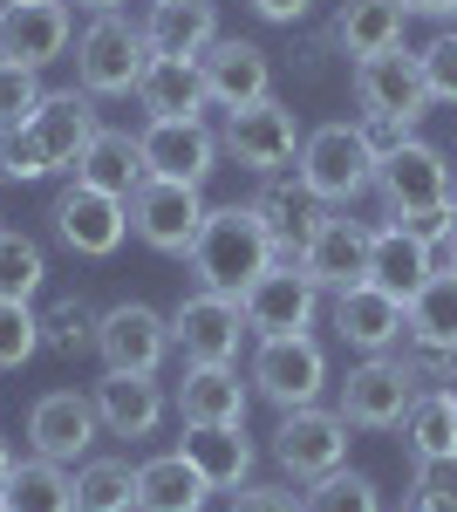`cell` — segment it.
<instances>
[{
    "label": "cell",
    "mask_w": 457,
    "mask_h": 512,
    "mask_svg": "<svg viewBox=\"0 0 457 512\" xmlns=\"http://www.w3.org/2000/svg\"><path fill=\"white\" fill-rule=\"evenodd\" d=\"M403 512H417V506H403Z\"/></svg>",
    "instance_id": "55"
},
{
    "label": "cell",
    "mask_w": 457,
    "mask_h": 512,
    "mask_svg": "<svg viewBox=\"0 0 457 512\" xmlns=\"http://www.w3.org/2000/svg\"><path fill=\"white\" fill-rule=\"evenodd\" d=\"M239 315H246V328H253V342H267V335H314L321 287L307 280L301 260H273L260 280H246Z\"/></svg>",
    "instance_id": "8"
},
{
    "label": "cell",
    "mask_w": 457,
    "mask_h": 512,
    "mask_svg": "<svg viewBox=\"0 0 457 512\" xmlns=\"http://www.w3.org/2000/svg\"><path fill=\"white\" fill-rule=\"evenodd\" d=\"M69 7H82V14H116L123 0H69Z\"/></svg>",
    "instance_id": "50"
},
{
    "label": "cell",
    "mask_w": 457,
    "mask_h": 512,
    "mask_svg": "<svg viewBox=\"0 0 457 512\" xmlns=\"http://www.w3.org/2000/svg\"><path fill=\"white\" fill-rule=\"evenodd\" d=\"M41 178H55V164L41 151V137L28 123H14V130H0V185H41Z\"/></svg>",
    "instance_id": "39"
},
{
    "label": "cell",
    "mask_w": 457,
    "mask_h": 512,
    "mask_svg": "<svg viewBox=\"0 0 457 512\" xmlns=\"http://www.w3.org/2000/svg\"><path fill=\"white\" fill-rule=\"evenodd\" d=\"M76 41V7L69 0H0V55L7 62H28L48 69L62 62Z\"/></svg>",
    "instance_id": "16"
},
{
    "label": "cell",
    "mask_w": 457,
    "mask_h": 512,
    "mask_svg": "<svg viewBox=\"0 0 457 512\" xmlns=\"http://www.w3.org/2000/svg\"><path fill=\"white\" fill-rule=\"evenodd\" d=\"M451 198H457V178H451Z\"/></svg>",
    "instance_id": "53"
},
{
    "label": "cell",
    "mask_w": 457,
    "mask_h": 512,
    "mask_svg": "<svg viewBox=\"0 0 457 512\" xmlns=\"http://www.w3.org/2000/svg\"><path fill=\"white\" fill-rule=\"evenodd\" d=\"M239 342H253V328L239 315V294H212L191 287L171 308V349L185 362H239Z\"/></svg>",
    "instance_id": "13"
},
{
    "label": "cell",
    "mask_w": 457,
    "mask_h": 512,
    "mask_svg": "<svg viewBox=\"0 0 457 512\" xmlns=\"http://www.w3.org/2000/svg\"><path fill=\"white\" fill-rule=\"evenodd\" d=\"M96 437H103L96 396H82V390H48V396H35V410H28V444H35V458L82 465Z\"/></svg>",
    "instance_id": "18"
},
{
    "label": "cell",
    "mask_w": 457,
    "mask_h": 512,
    "mask_svg": "<svg viewBox=\"0 0 457 512\" xmlns=\"http://www.w3.org/2000/svg\"><path fill=\"white\" fill-rule=\"evenodd\" d=\"M246 403H253V383L239 376V362H185L171 390V410L185 424H246Z\"/></svg>",
    "instance_id": "23"
},
{
    "label": "cell",
    "mask_w": 457,
    "mask_h": 512,
    "mask_svg": "<svg viewBox=\"0 0 457 512\" xmlns=\"http://www.w3.org/2000/svg\"><path fill=\"white\" fill-rule=\"evenodd\" d=\"M191 280L198 287H212V294H246V280H260L273 267V239L260 226V212L253 205H212L205 212V226L191 239Z\"/></svg>",
    "instance_id": "1"
},
{
    "label": "cell",
    "mask_w": 457,
    "mask_h": 512,
    "mask_svg": "<svg viewBox=\"0 0 457 512\" xmlns=\"http://www.w3.org/2000/svg\"><path fill=\"white\" fill-rule=\"evenodd\" d=\"M417 465H457V403L444 390H417L410 417L396 424Z\"/></svg>",
    "instance_id": "33"
},
{
    "label": "cell",
    "mask_w": 457,
    "mask_h": 512,
    "mask_svg": "<svg viewBox=\"0 0 457 512\" xmlns=\"http://www.w3.org/2000/svg\"><path fill=\"white\" fill-rule=\"evenodd\" d=\"M437 260H444V267H451V274H457V226H451V239L437 246Z\"/></svg>",
    "instance_id": "51"
},
{
    "label": "cell",
    "mask_w": 457,
    "mask_h": 512,
    "mask_svg": "<svg viewBox=\"0 0 457 512\" xmlns=\"http://www.w3.org/2000/svg\"><path fill=\"white\" fill-rule=\"evenodd\" d=\"M294 171L307 178V192L321 198V205H342V212L362 192H376V151L362 144L355 123H314V130L301 137Z\"/></svg>",
    "instance_id": "4"
},
{
    "label": "cell",
    "mask_w": 457,
    "mask_h": 512,
    "mask_svg": "<svg viewBox=\"0 0 457 512\" xmlns=\"http://www.w3.org/2000/svg\"><path fill=\"white\" fill-rule=\"evenodd\" d=\"M417 355H457V274L437 267L410 294V335H403Z\"/></svg>",
    "instance_id": "32"
},
{
    "label": "cell",
    "mask_w": 457,
    "mask_h": 512,
    "mask_svg": "<svg viewBox=\"0 0 457 512\" xmlns=\"http://www.w3.org/2000/svg\"><path fill=\"white\" fill-rule=\"evenodd\" d=\"M355 130H362V144H369V151H376V164L389 158V151H396V144H403V137H417V130H410V123H396V117H355Z\"/></svg>",
    "instance_id": "45"
},
{
    "label": "cell",
    "mask_w": 457,
    "mask_h": 512,
    "mask_svg": "<svg viewBox=\"0 0 457 512\" xmlns=\"http://www.w3.org/2000/svg\"><path fill=\"white\" fill-rule=\"evenodd\" d=\"M69 178H82V185H96V192H116V198H130L151 171H144V144L130 137V130H96L89 137V151H82V164L69 171Z\"/></svg>",
    "instance_id": "31"
},
{
    "label": "cell",
    "mask_w": 457,
    "mask_h": 512,
    "mask_svg": "<svg viewBox=\"0 0 457 512\" xmlns=\"http://www.w3.org/2000/svg\"><path fill=\"white\" fill-rule=\"evenodd\" d=\"M48 219H55V239H62L69 253H82V260H110L116 246L130 239V198L96 192V185L69 178V185L55 192V205H48Z\"/></svg>",
    "instance_id": "12"
},
{
    "label": "cell",
    "mask_w": 457,
    "mask_h": 512,
    "mask_svg": "<svg viewBox=\"0 0 457 512\" xmlns=\"http://www.w3.org/2000/svg\"><path fill=\"white\" fill-rule=\"evenodd\" d=\"M41 280H48V253L28 233L0 226V301H35Z\"/></svg>",
    "instance_id": "38"
},
{
    "label": "cell",
    "mask_w": 457,
    "mask_h": 512,
    "mask_svg": "<svg viewBox=\"0 0 457 512\" xmlns=\"http://www.w3.org/2000/svg\"><path fill=\"white\" fill-rule=\"evenodd\" d=\"M41 355V315L28 301H0V369H21Z\"/></svg>",
    "instance_id": "42"
},
{
    "label": "cell",
    "mask_w": 457,
    "mask_h": 512,
    "mask_svg": "<svg viewBox=\"0 0 457 512\" xmlns=\"http://www.w3.org/2000/svg\"><path fill=\"white\" fill-rule=\"evenodd\" d=\"M205 185H178V178H144L137 192H130V233L144 239L151 253H171V260H185L198 226H205Z\"/></svg>",
    "instance_id": "11"
},
{
    "label": "cell",
    "mask_w": 457,
    "mask_h": 512,
    "mask_svg": "<svg viewBox=\"0 0 457 512\" xmlns=\"http://www.w3.org/2000/svg\"><path fill=\"white\" fill-rule=\"evenodd\" d=\"M328 328L355 355H389V349H403V335H410V308L396 294H382L376 280H355V287H342L328 301Z\"/></svg>",
    "instance_id": "15"
},
{
    "label": "cell",
    "mask_w": 457,
    "mask_h": 512,
    "mask_svg": "<svg viewBox=\"0 0 457 512\" xmlns=\"http://www.w3.org/2000/svg\"><path fill=\"white\" fill-rule=\"evenodd\" d=\"M0 512H7V499H0Z\"/></svg>",
    "instance_id": "54"
},
{
    "label": "cell",
    "mask_w": 457,
    "mask_h": 512,
    "mask_svg": "<svg viewBox=\"0 0 457 512\" xmlns=\"http://www.w3.org/2000/svg\"><path fill=\"white\" fill-rule=\"evenodd\" d=\"M96 417H103V431L110 437H157V424H164V410H171V396H164V383L157 376H137V369H103L96 376Z\"/></svg>",
    "instance_id": "22"
},
{
    "label": "cell",
    "mask_w": 457,
    "mask_h": 512,
    "mask_svg": "<svg viewBox=\"0 0 457 512\" xmlns=\"http://www.w3.org/2000/svg\"><path fill=\"white\" fill-rule=\"evenodd\" d=\"M437 390H444V396H451V403H457V355H451V362H444V383H437Z\"/></svg>",
    "instance_id": "52"
},
{
    "label": "cell",
    "mask_w": 457,
    "mask_h": 512,
    "mask_svg": "<svg viewBox=\"0 0 457 512\" xmlns=\"http://www.w3.org/2000/svg\"><path fill=\"white\" fill-rule=\"evenodd\" d=\"M253 212H260V226H267L273 239V260H301V246L307 233L335 212V205H321V198L307 192V178L301 171H273V178H260V192L246 198Z\"/></svg>",
    "instance_id": "20"
},
{
    "label": "cell",
    "mask_w": 457,
    "mask_h": 512,
    "mask_svg": "<svg viewBox=\"0 0 457 512\" xmlns=\"http://www.w3.org/2000/svg\"><path fill=\"white\" fill-rule=\"evenodd\" d=\"M369 239H376V226L348 219L342 205H335V212L307 233V246H301L307 280H314L321 294H342V287H355V280H369Z\"/></svg>",
    "instance_id": "19"
},
{
    "label": "cell",
    "mask_w": 457,
    "mask_h": 512,
    "mask_svg": "<svg viewBox=\"0 0 457 512\" xmlns=\"http://www.w3.org/2000/svg\"><path fill=\"white\" fill-rule=\"evenodd\" d=\"M403 7H410V14H430V21H451L457 14V0H403Z\"/></svg>",
    "instance_id": "48"
},
{
    "label": "cell",
    "mask_w": 457,
    "mask_h": 512,
    "mask_svg": "<svg viewBox=\"0 0 457 512\" xmlns=\"http://www.w3.org/2000/svg\"><path fill=\"white\" fill-rule=\"evenodd\" d=\"M410 506L417 512H457V465H417Z\"/></svg>",
    "instance_id": "43"
},
{
    "label": "cell",
    "mask_w": 457,
    "mask_h": 512,
    "mask_svg": "<svg viewBox=\"0 0 457 512\" xmlns=\"http://www.w3.org/2000/svg\"><path fill=\"white\" fill-rule=\"evenodd\" d=\"M212 485L198 478L185 451H157L137 465V512H205Z\"/></svg>",
    "instance_id": "30"
},
{
    "label": "cell",
    "mask_w": 457,
    "mask_h": 512,
    "mask_svg": "<svg viewBox=\"0 0 457 512\" xmlns=\"http://www.w3.org/2000/svg\"><path fill=\"white\" fill-rule=\"evenodd\" d=\"M144 69H151L144 21H130L123 7L116 14H89V28L76 35V89H89L96 103L103 96H137Z\"/></svg>",
    "instance_id": "3"
},
{
    "label": "cell",
    "mask_w": 457,
    "mask_h": 512,
    "mask_svg": "<svg viewBox=\"0 0 457 512\" xmlns=\"http://www.w3.org/2000/svg\"><path fill=\"white\" fill-rule=\"evenodd\" d=\"M260 21H273V28H294V21H307L314 14V0H246Z\"/></svg>",
    "instance_id": "47"
},
{
    "label": "cell",
    "mask_w": 457,
    "mask_h": 512,
    "mask_svg": "<svg viewBox=\"0 0 457 512\" xmlns=\"http://www.w3.org/2000/svg\"><path fill=\"white\" fill-rule=\"evenodd\" d=\"M14 465H21V458H14V444L0 437V492H7V478H14Z\"/></svg>",
    "instance_id": "49"
},
{
    "label": "cell",
    "mask_w": 457,
    "mask_h": 512,
    "mask_svg": "<svg viewBox=\"0 0 457 512\" xmlns=\"http://www.w3.org/2000/svg\"><path fill=\"white\" fill-rule=\"evenodd\" d=\"M96 308L82 301V294H62V301H48V315H41V349L55 355H89L96 349Z\"/></svg>",
    "instance_id": "36"
},
{
    "label": "cell",
    "mask_w": 457,
    "mask_h": 512,
    "mask_svg": "<svg viewBox=\"0 0 457 512\" xmlns=\"http://www.w3.org/2000/svg\"><path fill=\"white\" fill-rule=\"evenodd\" d=\"M96 355H103V369L157 376L164 355H171V315H157L151 301H116L110 315L96 321Z\"/></svg>",
    "instance_id": "17"
},
{
    "label": "cell",
    "mask_w": 457,
    "mask_h": 512,
    "mask_svg": "<svg viewBox=\"0 0 457 512\" xmlns=\"http://www.w3.org/2000/svg\"><path fill=\"white\" fill-rule=\"evenodd\" d=\"M253 396H267L273 410H301V403H321L328 390V349L314 335H267L253 349V369H246Z\"/></svg>",
    "instance_id": "7"
},
{
    "label": "cell",
    "mask_w": 457,
    "mask_h": 512,
    "mask_svg": "<svg viewBox=\"0 0 457 512\" xmlns=\"http://www.w3.org/2000/svg\"><path fill=\"white\" fill-rule=\"evenodd\" d=\"M403 21H410L403 0H342L335 21H328V41L348 62H362V55H382V48H403Z\"/></svg>",
    "instance_id": "29"
},
{
    "label": "cell",
    "mask_w": 457,
    "mask_h": 512,
    "mask_svg": "<svg viewBox=\"0 0 457 512\" xmlns=\"http://www.w3.org/2000/svg\"><path fill=\"white\" fill-rule=\"evenodd\" d=\"M178 451L198 465V478L212 492H239L253 478V437H246V424H185Z\"/></svg>",
    "instance_id": "26"
},
{
    "label": "cell",
    "mask_w": 457,
    "mask_h": 512,
    "mask_svg": "<svg viewBox=\"0 0 457 512\" xmlns=\"http://www.w3.org/2000/svg\"><path fill=\"white\" fill-rule=\"evenodd\" d=\"M301 137H307L301 117H294L280 96H260V103H246V110H226V123H219V151H226L239 171H253V178L294 171Z\"/></svg>",
    "instance_id": "5"
},
{
    "label": "cell",
    "mask_w": 457,
    "mask_h": 512,
    "mask_svg": "<svg viewBox=\"0 0 457 512\" xmlns=\"http://www.w3.org/2000/svg\"><path fill=\"white\" fill-rule=\"evenodd\" d=\"M137 144H144V171L151 178H178V185H205L212 171H219V130L205 117H151L137 130Z\"/></svg>",
    "instance_id": "14"
},
{
    "label": "cell",
    "mask_w": 457,
    "mask_h": 512,
    "mask_svg": "<svg viewBox=\"0 0 457 512\" xmlns=\"http://www.w3.org/2000/svg\"><path fill=\"white\" fill-rule=\"evenodd\" d=\"M0 499L7 512H76V472L55 458H21Z\"/></svg>",
    "instance_id": "34"
},
{
    "label": "cell",
    "mask_w": 457,
    "mask_h": 512,
    "mask_svg": "<svg viewBox=\"0 0 457 512\" xmlns=\"http://www.w3.org/2000/svg\"><path fill=\"white\" fill-rule=\"evenodd\" d=\"M355 117H396L417 130L437 103H430V89H423V69H417V48H382V55H362L355 62Z\"/></svg>",
    "instance_id": "10"
},
{
    "label": "cell",
    "mask_w": 457,
    "mask_h": 512,
    "mask_svg": "<svg viewBox=\"0 0 457 512\" xmlns=\"http://www.w3.org/2000/svg\"><path fill=\"white\" fill-rule=\"evenodd\" d=\"M423 383V355L410 349H389V355H362L355 369H348L342 396H335V410L348 417V431H396L403 417H410V403H417Z\"/></svg>",
    "instance_id": "2"
},
{
    "label": "cell",
    "mask_w": 457,
    "mask_h": 512,
    "mask_svg": "<svg viewBox=\"0 0 457 512\" xmlns=\"http://www.w3.org/2000/svg\"><path fill=\"white\" fill-rule=\"evenodd\" d=\"M403 226H410L417 239H430V246H444V239H451V226H457V198H451V205H437V212H417V219H403Z\"/></svg>",
    "instance_id": "46"
},
{
    "label": "cell",
    "mask_w": 457,
    "mask_h": 512,
    "mask_svg": "<svg viewBox=\"0 0 457 512\" xmlns=\"http://www.w3.org/2000/svg\"><path fill=\"white\" fill-rule=\"evenodd\" d=\"M273 465L294 478V485H314V478L342 472L348 465V417L328 410V403L280 410V424H273Z\"/></svg>",
    "instance_id": "6"
},
{
    "label": "cell",
    "mask_w": 457,
    "mask_h": 512,
    "mask_svg": "<svg viewBox=\"0 0 457 512\" xmlns=\"http://www.w3.org/2000/svg\"><path fill=\"white\" fill-rule=\"evenodd\" d=\"M28 130L41 137V151H48L55 171H76L82 151H89V137L103 130V117H96V96H89V89H48L41 110L28 117Z\"/></svg>",
    "instance_id": "24"
},
{
    "label": "cell",
    "mask_w": 457,
    "mask_h": 512,
    "mask_svg": "<svg viewBox=\"0 0 457 512\" xmlns=\"http://www.w3.org/2000/svg\"><path fill=\"white\" fill-rule=\"evenodd\" d=\"M301 512H382V485L369 472H328L301 492Z\"/></svg>",
    "instance_id": "37"
},
{
    "label": "cell",
    "mask_w": 457,
    "mask_h": 512,
    "mask_svg": "<svg viewBox=\"0 0 457 512\" xmlns=\"http://www.w3.org/2000/svg\"><path fill=\"white\" fill-rule=\"evenodd\" d=\"M76 512H137V465L130 458H82Z\"/></svg>",
    "instance_id": "35"
},
{
    "label": "cell",
    "mask_w": 457,
    "mask_h": 512,
    "mask_svg": "<svg viewBox=\"0 0 457 512\" xmlns=\"http://www.w3.org/2000/svg\"><path fill=\"white\" fill-rule=\"evenodd\" d=\"M219 35H226L219 28V0H151V14H144L151 55H191L198 62Z\"/></svg>",
    "instance_id": "27"
},
{
    "label": "cell",
    "mask_w": 457,
    "mask_h": 512,
    "mask_svg": "<svg viewBox=\"0 0 457 512\" xmlns=\"http://www.w3.org/2000/svg\"><path fill=\"white\" fill-rule=\"evenodd\" d=\"M437 267H444V260H437V246H430V239H417L403 219L376 226V239H369V280H376L382 294H396L403 308H410V294H417Z\"/></svg>",
    "instance_id": "25"
},
{
    "label": "cell",
    "mask_w": 457,
    "mask_h": 512,
    "mask_svg": "<svg viewBox=\"0 0 457 512\" xmlns=\"http://www.w3.org/2000/svg\"><path fill=\"white\" fill-rule=\"evenodd\" d=\"M198 69H205V89H212V110H246V103L273 96L267 48L246 41V35H219L205 55H198Z\"/></svg>",
    "instance_id": "21"
},
{
    "label": "cell",
    "mask_w": 457,
    "mask_h": 512,
    "mask_svg": "<svg viewBox=\"0 0 457 512\" xmlns=\"http://www.w3.org/2000/svg\"><path fill=\"white\" fill-rule=\"evenodd\" d=\"M232 512H301V499H294L287 485H253V478H246V485L232 492Z\"/></svg>",
    "instance_id": "44"
},
{
    "label": "cell",
    "mask_w": 457,
    "mask_h": 512,
    "mask_svg": "<svg viewBox=\"0 0 457 512\" xmlns=\"http://www.w3.org/2000/svg\"><path fill=\"white\" fill-rule=\"evenodd\" d=\"M137 103H144V117H205L212 89H205V69L191 55H151V69L137 82Z\"/></svg>",
    "instance_id": "28"
},
{
    "label": "cell",
    "mask_w": 457,
    "mask_h": 512,
    "mask_svg": "<svg viewBox=\"0 0 457 512\" xmlns=\"http://www.w3.org/2000/svg\"><path fill=\"white\" fill-rule=\"evenodd\" d=\"M417 69H423V89H430V103H444L457 110V28H437V35L417 48Z\"/></svg>",
    "instance_id": "40"
},
{
    "label": "cell",
    "mask_w": 457,
    "mask_h": 512,
    "mask_svg": "<svg viewBox=\"0 0 457 512\" xmlns=\"http://www.w3.org/2000/svg\"><path fill=\"white\" fill-rule=\"evenodd\" d=\"M451 158L430 144V137H403L389 158L376 164V198L389 205V219H417V212H437L451 205Z\"/></svg>",
    "instance_id": "9"
},
{
    "label": "cell",
    "mask_w": 457,
    "mask_h": 512,
    "mask_svg": "<svg viewBox=\"0 0 457 512\" xmlns=\"http://www.w3.org/2000/svg\"><path fill=\"white\" fill-rule=\"evenodd\" d=\"M41 69H28V62H7L0 55V130H14V123H28L41 110Z\"/></svg>",
    "instance_id": "41"
}]
</instances>
